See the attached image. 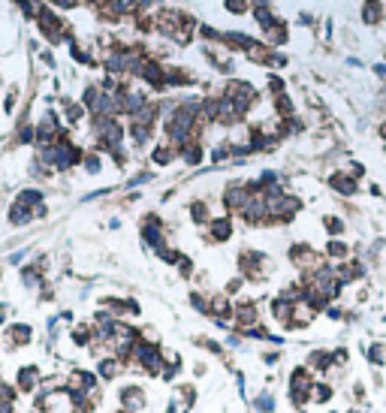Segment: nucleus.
Segmentation results:
<instances>
[{
	"mask_svg": "<svg viewBox=\"0 0 386 413\" xmlns=\"http://www.w3.org/2000/svg\"><path fill=\"white\" fill-rule=\"evenodd\" d=\"M320 381L311 368H305L302 362L299 365H293L290 371H287V401H290V407L296 410V413H308L311 407V393H314V383Z\"/></svg>",
	"mask_w": 386,
	"mask_h": 413,
	"instance_id": "nucleus-1",
	"label": "nucleus"
},
{
	"mask_svg": "<svg viewBox=\"0 0 386 413\" xmlns=\"http://www.w3.org/2000/svg\"><path fill=\"white\" fill-rule=\"evenodd\" d=\"M263 320V302L259 299H235L233 305V332H245Z\"/></svg>",
	"mask_w": 386,
	"mask_h": 413,
	"instance_id": "nucleus-2",
	"label": "nucleus"
},
{
	"mask_svg": "<svg viewBox=\"0 0 386 413\" xmlns=\"http://www.w3.org/2000/svg\"><path fill=\"white\" fill-rule=\"evenodd\" d=\"M66 389H70L73 395H90L100 389V377H97V371H90V368H70V371H66Z\"/></svg>",
	"mask_w": 386,
	"mask_h": 413,
	"instance_id": "nucleus-3",
	"label": "nucleus"
},
{
	"mask_svg": "<svg viewBox=\"0 0 386 413\" xmlns=\"http://www.w3.org/2000/svg\"><path fill=\"white\" fill-rule=\"evenodd\" d=\"M287 256H290V265H293V269H296L299 275H308V272L317 269V265L326 263L323 256L311 248V244H293V248L287 251Z\"/></svg>",
	"mask_w": 386,
	"mask_h": 413,
	"instance_id": "nucleus-4",
	"label": "nucleus"
},
{
	"mask_svg": "<svg viewBox=\"0 0 386 413\" xmlns=\"http://www.w3.org/2000/svg\"><path fill=\"white\" fill-rule=\"evenodd\" d=\"M115 395H118V407L130 410V413H142L148 407V393H145L142 383H124Z\"/></svg>",
	"mask_w": 386,
	"mask_h": 413,
	"instance_id": "nucleus-5",
	"label": "nucleus"
},
{
	"mask_svg": "<svg viewBox=\"0 0 386 413\" xmlns=\"http://www.w3.org/2000/svg\"><path fill=\"white\" fill-rule=\"evenodd\" d=\"M305 368H311V371L320 377V381H329L335 371V365H332V347H311L308 353H305Z\"/></svg>",
	"mask_w": 386,
	"mask_h": 413,
	"instance_id": "nucleus-6",
	"label": "nucleus"
},
{
	"mask_svg": "<svg viewBox=\"0 0 386 413\" xmlns=\"http://www.w3.org/2000/svg\"><path fill=\"white\" fill-rule=\"evenodd\" d=\"M251 199V184H242V181H230L223 187V208L230 215H242L245 203Z\"/></svg>",
	"mask_w": 386,
	"mask_h": 413,
	"instance_id": "nucleus-7",
	"label": "nucleus"
},
{
	"mask_svg": "<svg viewBox=\"0 0 386 413\" xmlns=\"http://www.w3.org/2000/svg\"><path fill=\"white\" fill-rule=\"evenodd\" d=\"M40 383H42V371L37 365H21L18 368V374H16V389L18 393H25V395L40 393Z\"/></svg>",
	"mask_w": 386,
	"mask_h": 413,
	"instance_id": "nucleus-8",
	"label": "nucleus"
},
{
	"mask_svg": "<svg viewBox=\"0 0 386 413\" xmlns=\"http://www.w3.org/2000/svg\"><path fill=\"white\" fill-rule=\"evenodd\" d=\"M124 371H127V368H124V362L115 359L112 353H106V356H100V359H97V377L103 383L118 381V377H124Z\"/></svg>",
	"mask_w": 386,
	"mask_h": 413,
	"instance_id": "nucleus-9",
	"label": "nucleus"
},
{
	"mask_svg": "<svg viewBox=\"0 0 386 413\" xmlns=\"http://www.w3.org/2000/svg\"><path fill=\"white\" fill-rule=\"evenodd\" d=\"M37 25H40L45 40H52V42H61L64 40L61 37V18L54 16L52 9H40V13H37Z\"/></svg>",
	"mask_w": 386,
	"mask_h": 413,
	"instance_id": "nucleus-10",
	"label": "nucleus"
},
{
	"mask_svg": "<svg viewBox=\"0 0 386 413\" xmlns=\"http://www.w3.org/2000/svg\"><path fill=\"white\" fill-rule=\"evenodd\" d=\"M362 359L368 362L371 371H383L386 368V341L383 338H374L365 350H362Z\"/></svg>",
	"mask_w": 386,
	"mask_h": 413,
	"instance_id": "nucleus-11",
	"label": "nucleus"
},
{
	"mask_svg": "<svg viewBox=\"0 0 386 413\" xmlns=\"http://www.w3.org/2000/svg\"><path fill=\"white\" fill-rule=\"evenodd\" d=\"M33 341V329L28 326V323H13V326L6 329V347H28V344Z\"/></svg>",
	"mask_w": 386,
	"mask_h": 413,
	"instance_id": "nucleus-12",
	"label": "nucleus"
},
{
	"mask_svg": "<svg viewBox=\"0 0 386 413\" xmlns=\"http://www.w3.org/2000/svg\"><path fill=\"white\" fill-rule=\"evenodd\" d=\"M251 410L254 413H278V395L271 393V386L257 389V395L251 398Z\"/></svg>",
	"mask_w": 386,
	"mask_h": 413,
	"instance_id": "nucleus-13",
	"label": "nucleus"
},
{
	"mask_svg": "<svg viewBox=\"0 0 386 413\" xmlns=\"http://www.w3.org/2000/svg\"><path fill=\"white\" fill-rule=\"evenodd\" d=\"M211 244H223L233 239V220L230 217H214L209 223V236H206Z\"/></svg>",
	"mask_w": 386,
	"mask_h": 413,
	"instance_id": "nucleus-14",
	"label": "nucleus"
},
{
	"mask_svg": "<svg viewBox=\"0 0 386 413\" xmlns=\"http://www.w3.org/2000/svg\"><path fill=\"white\" fill-rule=\"evenodd\" d=\"M338 395V386L332 381H317L314 383V393H311V405L314 407H326V405H332Z\"/></svg>",
	"mask_w": 386,
	"mask_h": 413,
	"instance_id": "nucleus-15",
	"label": "nucleus"
},
{
	"mask_svg": "<svg viewBox=\"0 0 386 413\" xmlns=\"http://www.w3.org/2000/svg\"><path fill=\"white\" fill-rule=\"evenodd\" d=\"M266 311H269V317L275 320L278 326H283V323L293 317V302H287V299H281V296H271L269 305H266Z\"/></svg>",
	"mask_w": 386,
	"mask_h": 413,
	"instance_id": "nucleus-16",
	"label": "nucleus"
},
{
	"mask_svg": "<svg viewBox=\"0 0 386 413\" xmlns=\"http://www.w3.org/2000/svg\"><path fill=\"white\" fill-rule=\"evenodd\" d=\"M329 187H332L335 193H341V196H356L359 193V181L353 175H347V172H335L332 178H329Z\"/></svg>",
	"mask_w": 386,
	"mask_h": 413,
	"instance_id": "nucleus-17",
	"label": "nucleus"
},
{
	"mask_svg": "<svg viewBox=\"0 0 386 413\" xmlns=\"http://www.w3.org/2000/svg\"><path fill=\"white\" fill-rule=\"evenodd\" d=\"M323 260L332 263V265L347 263V260H350V248H347L341 239H329V241H326V251H323Z\"/></svg>",
	"mask_w": 386,
	"mask_h": 413,
	"instance_id": "nucleus-18",
	"label": "nucleus"
},
{
	"mask_svg": "<svg viewBox=\"0 0 386 413\" xmlns=\"http://www.w3.org/2000/svg\"><path fill=\"white\" fill-rule=\"evenodd\" d=\"M187 305L197 311L199 317H211V293H206V289H190L187 293Z\"/></svg>",
	"mask_w": 386,
	"mask_h": 413,
	"instance_id": "nucleus-19",
	"label": "nucleus"
},
{
	"mask_svg": "<svg viewBox=\"0 0 386 413\" xmlns=\"http://www.w3.org/2000/svg\"><path fill=\"white\" fill-rule=\"evenodd\" d=\"M175 398L181 401L185 413H190L193 407H197V401H199V389H197V383H193V381L178 383V386H175Z\"/></svg>",
	"mask_w": 386,
	"mask_h": 413,
	"instance_id": "nucleus-20",
	"label": "nucleus"
},
{
	"mask_svg": "<svg viewBox=\"0 0 386 413\" xmlns=\"http://www.w3.org/2000/svg\"><path fill=\"white\" fill-rule=\"evenodd\" d=\"M70 341L76 347H90V344H94V326H90V323H76L70 329Z\"/></svg>",
	"mask_w": 386,
	"mask_h": 413,
	"instance_id": "nucleus-21",
	"label": "nucleus"
},
{
	"mask_svg": "<svg viewBox=\"0 0 386 413\" xmlns=\"http://www.w3.org/2000/svg\"><path fill=\"white\" fill-rule=\"evenodd\" d=\"M151 160H154L157 166H169V163H175V160H178V148H172L169 142L157 145V148L151 151Z\"/></svg>",
	"mask_w": 386,
	"mask_h": 413,
	"instance_id": "nucleus-22",
	"label": "nucleus"
},
{
	"mask_svg": "<svg viewBox=\"0 0 386 413\" xmlns=\"http://www.w3.org/2000/svg\"><path fill=\"white\" fill-rule=\"evenodd\" d=\"M33 220V208H28L25 203H13V208H9V223L13 227H25V223H30Z\"/></svg>",
	"mask_w": 386,
	"mask_h": 413,
	"instance_id": "nucleus-23",
	"label": "nucleus"
},
{
	"mask_svg": "<svg viewBox=\"0 0 386 413\" xmlns=\"http://www.w3.org/2000/svg\"><path fill=\"white\" fill-rule=\"evenodd\" d=\"M178 157L185 160L187 166H199L202 157H206V151H202V145H199V142H190V145H185V148L178 151Z\"/></svg>",
	"mask_w": 386,
	"mask_h": 413,
	"instance_id": "nucleus-24",
	"label": "nucleus"
},
{
	"mask_svg": "<svg viewBox=\"0 0 386 413\" xmlns=\"http://www.w3.org/2000/svg\"><path fill=\"white\" fill-rule=\"evenodd\" d=\"M245 341H259V344H266L269 341V335H271V329L266 326V323H257V326H251V329H245V332H238Z\"/></svg>",
	"mask_w": 386,
	"mask_h": 413,
	"instance_id": "nucleus-25",
	"label": "nucleus"
},
{
	"mask_svg": "<svg viewBox=\"0 0 386 413\" xmlns=\"http://www.w3.org/2000/svg\"><path fill=\"white\" fill-rule=\"evenodd\" d=\"M190 217H193V223H197V227H209V223L214 220L206 203H193L190 205Z\"/></svg>",
	"mask_w": 386,
	"mask_h": 413,
	"instance_id": "nucleus-26",
	"label": "nucleus"
},
{
	"mask_svg": "<svg viewBox=\"0 0 386 413\" xmlns=\"http://www.w3.org/2000/svg\"><path fill=\"white\" fill-rule=\"evenodd\" d=\"M323 229L329 232V239H341L347 227H344V220H341V217H335V215H326V217H323Z\"/></svg>",
	"mask_w": 386,
	"mask_h": 413,
	"instance_id": "nucleus-27",
	"label": "nucleus"
},
{
	"mask_svg": "<svg viewBox=\"0 0 386 413\" xmlns=\"http://www.w3.org/2000/svg\"><path fill=\"white\" fill-rule=\"evenodd\" d=\"M257 356H259V362H263L266 368H278V365L283 362V350H278V347H269V350H259Z\"/></svg>",
	"mask_w": 386,
	"mask_h": 413,
	"instance_id": "nucleus-28",
	"label": "nucleus"
},
{
	"mask_svg": "<svg viewBox=\"0 0 386 413\" xmlns=\"http://www.w3.org/2000/svg\"><path fill=\"white\" fill-rule=\"evenodd\" d=\"M64 115H66V121H70V124H76V121H82L85 106L82 103H73V100H64Z\"/></svg>",
	"mask_w": 386,
	"mask_h": 413,
	"instance_id": "nucleus-29",
	"label": "nucleus"
},
{
	"mask_svg": "<svg viewBox=\"0 0 386 413\" xmlns=\"http://www.w3.org/2000/svg\"><path fill=\"white\" fill-rule=\"evenodd\" d=\"M347 314H350V311H344L338 302H332V305H329V308L323 311V317H326V320H332V323H347Z\"/></svg>",
	"mask_w": 386,
	"mask_h": 413,
	"instance_id": "nucleus-30",
	"label": "nucleus"
},
{
	"mask_svg": "<svg viewBox=\"0 0 386 413\" xmlns=\"http://www.w3.org/2000/svg\"><path fill=\"white\" fill-rule=\"evenodd\" d=\"M365 395H368V386L362 383V381H353V386H350V398H353L356 407L362 405V401H365Z\"/></svg>",
	"mask_w": 386,
	"mask_h": 413,
	"instance_id": "nucleus-31",
	"label": "nucleus"
},
{
	"mask_svg": "<svg viewBox=\"0 0 386 413\" xmlns=\"http://www.w3.org/2000/svg\"><path fill=\"white\" fill-rule=\"evenodd\" d=\"M245 284H247V281H245V277H242V275H235V277H230V281H226V287H223V293H226V296H230V299H233L235 293H242V289H245Z\"/></svg>",
	"mask_w": 386,
	"mask_h": 413,
	"instance_id": "nucleus-32",
	"label": "nucleus"
},
{
	"mask_svg": "<svg viewBox=\"0 0 386 413\" xmlns=\"http://www.w3.org/2000/svg\"><path fill=\"white\" fill-rule=\"evenodd\" d=\"M157 256H160V260H163L166 265H178V260H181V251H175V248H169V244H166V248L157 251Z\"/></svg>",
	"mask_w": 386,
	"mask_h": 413,
	"instance_id": "nucleus-33",
	"label": "nucleus"
},
{
	"mask_svg": "<svg viewBox=\"0 0 386 413\" xmlns=\"http://www.w3.org/2000/svg\"><path fill=\"white\" fill-rule=\"evenodd\" d=\"M82 166H85V172H88V175H97V172H100V166H103V163H100V157H97V151H90V154H85V160H82Z\"/></svg>",
	"mask_w": 386,
	"mask_h": 413,
	"instance_id": "nucleus-34",
	"label": "nucleus"
},
{
	"mask_svg": "<svg viewBox=\"0 0 386 413\" xmlns=\"http://www.w3.org/2000/svg\"><path fill=\"white\" fill-rule=\"evenodd\" d=\"M175 269H178V275H181V277H190V275H193V260H190V256L181 253V260H178Z\"/></svg>",
	"mask_w": 386,
	"mask_h": 413,
	"instance_id": "nucleus-35",
	"label": "nucleus"
},
{
	"mask_svg": "<svg viewBox=\"0 0 386 413\" xmlns=\"http://www.w3.org/2000/svg\"><path fill=\"white\" fill-rule=\"evenodd\" d=\"M163 413H185V407H181V401L172 395V398H169L166 401V407H163Z\"/></svg>",
	"mask_w": 386,
	"mask_h": 413,
	"instance_id": "nucleus-36",
	"label": "nucleus"
},
{
	"mask_svg": "<svg viewBox=\"0 0 386 413\" xmlns=\"http://www.w3.org/2000/svg\"><path fill=\"white\" fill-rule=\"evenodd\" d=\"M209 374V362H193V377H206Z\"/></svg>",
	"mask_w": 386,
	"mask_h": 413,
	"instance_id": "nucleus-37",
	"label": "nucleus"
},
{
	"mask_svg": "<svg viewBox=\"0 0 386 413\" xmlns=\"http://www.w3.org/2000/svg\"><path fill=\"white\" fill-rule=\"evenodd\" d=\"M0 413H16V405L6 401V398H0Z\"/></svg>",
	"mask_w": 386,
	"mask_h": 413,
	"instance_id": "nucleus-38",
	"label": "nucleus"
},
{
	"mask_svg": "<svg viewBox=\"0 0 386 413\" xmlns=\"http://www.w3.org/2000/svg\"><path fill=\"white\" fill-rule=\"evenodd\" d=\"M6 311H9L6 305H0V326H4V323H6Z\"/></svg>",
	"mask_w": 386,
	"mask_h": 413,
	"instance_id": "nucleus-39",
	"label": "nucleus"
},
{
	"mask_svg": "<svg viewBox=\"0 0 386 413\" xmlns=\"http://www.w3.org/2000/svg\"><path fill=\"white\" fill-rule=\"evenodd\" d=\"M347 413H365V410H362V407H350Z\"/></svg>",
	"mask_w": 386,
	"mask_h": 413,
	"instance_id": "nucleus-40",
	"label": "nucleus"
},
{
	"mask_svg": "<svg viewBox=\"0 0 386 413\" xmlns=\"http://www.w3.org/2000/svg\"><path fill=\"white\" fill-rule=\"evenodd\" d=\"M380 136H383V139H386V124H380Z\"/></svg>",
	"mask_w": 386,
	"mask_h": 413,
	"instance_id": "nucleus-41",
	"label": "nucleus"
},
{
	"mask_svg": "<svg viewBox=\"0 0 386 413\" xmlns=\"http://www.w3.org/2000/svg\"><path fill=\"white\" fill-rule=\"evenodd\" d=\"M112 413H130V410H124V407H115V410H112Z\"/></svg>",
	"mask_w": 386,
	"mask_h": 413,
	"instance_id": "nucleus-42",
	"label": "nucleus"
}]
</instances>
